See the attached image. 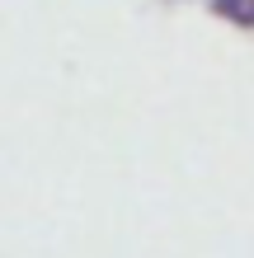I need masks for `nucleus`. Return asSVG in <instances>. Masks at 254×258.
Instances as JSON below:
<instances>
[{"instance_id": "1", "label": "nucleus", "mask_w": 254, "mask_h": 258, "mask_svg": "<svg viewBox=\"0 0 254 258\" xmlns=\"http://www.w3.org/2000/svg\"><path fill=\"white\" fill-rule=\"evenodd\" d=\"M207 10H212L217 19H226L231 28L254 33V0H207Z\"/></svg>"}]
</instances>
